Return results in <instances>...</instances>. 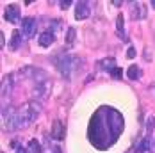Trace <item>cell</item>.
<instances>
[{
	"instance_id": "obj_20",
	"label": "cell",
	"mask_w": 155,
	"mask_h": 153,
	"mask_svg": "<svg viewBox=\"0 0 155 153\" xmlns=\"http://www.w3.org/2000/svg\"><path fill=\"white\" fill-rule=\"evenodd\" d=\"M50 153H61V148H59V146H52Z\"/></svg>"
},
{
	"instance_id": "obj_15",
	"label": "cell",
	"mask_w": 155,
	"mask_h": 153,
	"mask_svg": "<svg viewBox=\"0 0 155 153\" xmlns=\"http://www.w3.org/2000/svg\"><path fill=\"white\" fill-rule=\"evenodd\" d=\"M148 146H150V135H148V137H144L139 144L136 146V153H146Z\"/></svg>"
},
{
	"instance_id": "obj_9",
	"label": "cell",
	"mask_w": 155,
	"mask_h": 153,
	"mask_svg": "<svg viewBox=\"0 0 155 153\" xmlns=\"http://www.w3.org/2000/svg\"><path fill=\"white\" fill-rule=\"evenodd\" d=\"M112 68H116L114 57H105V59H102V61L96 62V70H98V71H110Z\"/></svg>"
},
{
	"instance_id": "obj_2",
	"label": "cell",
	"mask_w": 155,
	"mask_h": 153,
	"mask_svg": "<svg viewBox=\"0 0 155 153\" xmlns=\"http://www.w3.org/2000/svg\"><path fill=\"white\" fill-rule=\"evenodd\" d=\"M39 110L41 107L36 103V102H29V103H23L18 109H9L2 112V119H4V126L7 132H13L18 128H23V126H29L36 121V118L39 116Z\"/></svg>"
},
{
	"instance_id": "obj_14",
	"label": "cell",
	"mask_w": 155,
	"mask_h": 153,
	"mask_svg": "<svg viewBox=\"0 0 155 153\" xmlns=\"http://www.w3.org/2000/svg\"><path fill=\"white\" fill-rule=\"evenodd\" d=\"M116 31H118V34H120V37H121L123 41H127L125 25H123V15H118V18H116Z\"/></svg>"
},
{
	"instance_id": "obj_6",
	"label": "cell",
	"mask_w": 155,
	"mask_h": 153,
	"mask_svg": "<svg viewBox=\"0 0 155 153\" xmlns=\"http://www.w3.org/2000/svg\"><path fill=\"white\" fill-rule=\"evenodd\" d=\"M89 15H91L89 4L87 2H77V5H75V20L82 21V20L89 18Z\"/></svg>"
},
{
	"instance_id": "obj_12",
	"label": "cell",
	"mask_w": 155,
	"mask_h": 153,
	"mask_svg": "<svg viewBox=\"0 0 155 153\" xmlns=\"http://www.w3.org/2000/svg\"><path fill=\"white\" fill-rule=\"evenodd\" d=\"M23 151L25 153H41V144H39V141L31 139V141L27 142V146L23 148Z\"/></svg>"
},
{
	"instance_id": "obj_4",
	"label": "cell",
	"mask_w": 155,
	"mask_h": 153,
	"mask_svg": "<svg viewBox=\"0 0 155 153\" xmlns=\"http://www.w3.org/2000/svg\"><path fill=\"white\" fill-rule=\"evenodd\" d=\"M36 31H38V20L36 18L27 16V18L21 20V34H23V37H27V39L34 37Z\"/></svg>"
},
{
	"instance_id": "obj_21",
	"label": "cell",
	"mask_w": 155,
	"mask_h": 153,
	"mask_svg": "<svg viewBox=\"0 0 155 153\" xmlns=\"http://www.w3.org/2000/svg\"><path fill=\"white\" fill-rule=\"evenodd\" d=\"M152 7H153V9H155V0H153V2H152Z\"/></svg>"
},
{
	"instance_id": "obj_19",
	"label": "cell",
	"mask_w": 155,
	"mask_h": 153,
	"mask_svg": "<svg viewBox=\"0 0 155 153\" xmlns=\"http://www.w3.org/2000/svg\"><path fill=\"white\" fill-rule=\"evenodd\" d=\"M59 5H61V9H70V5H71V0H70V2H59Z\"/></svg>"
},
{
	"instance_id": "obj_13",
	"label": "cell",
	"mask_w": 155,
	"mask_h": 153,
	"mask_svg": "<svg viewBox=\"0 0 155 153\" xmlns=\"http://www.w3.org/2000/svg\"><path fill=\"white\" fill-rule=\"evenodd\" d=\"M127 76H128L130 80H139V78H141V70H139V66L132 64L130 68H127Z\"/></svg>"
},
{
	"instance_id": "obj_11",
	"label": "cell",
	"mask_w": 155,
	"mask_h": 153,
	"mask_svg": "<svg viewBox=\"0 0 155 153\" xmlns=\"http://www.w3.org/2000/svg\"><path fill=\"white\" fill-rule=\"evenodd\" d=\"M21 39H23V34H21V31H13L11 41H9V48H11V50H18V48H20V45H21Z\"/></svg>"
},
{
	"instance_id": "obj_5",
	"label": "cell",
	"mask_w": 155,
	"mask_h": 153,
	"mask_svg": "<svg viewBox=\"0 0 155 153\" xmlns=\"http://www.w3.org/2000/svg\"><path fill=\"white\" fill-rule=\"evenodd\" d=\"M4 18H5V21H9V23H18L20 21V18H21V13H20V7L16 5V4H11V5H7V9H5V13H4Z\"/></svg>"
},
{
	"instance_id": "obj_18",
	"label": "cell",
	"mask_w": 155,
	"mask_h": 153,
	"mask_svg": "<svg viewBox=\"0 0 155 153\" xmlns=\"http://www.w3.org/2000/svg\"><path fill=\"white\" fill-rule=\"evenodd\" d=\"M127 57H128V59H134V57H136V48H134V46H128V52H127Z\"/></svg>"
},
{
	"instance_id": "obj_8",
	"label": "cell",
	"mask_w": 155,
	"mask_h": 153,
	"mask_svg": "<svg viewBox=\"0 0 155 153\" xmlns=\"http://www.w3.org/2000/svg\"><path fill=\"white\" fill-rule=\"evenodd\" d=\"M130 18H132V20H143V18H146V9H144V5L139 4V2H134V4L130 5Z\"/></svg>"
},
{
	"instance_id": "obj_1",
	"label": "cell",
	"mask_w": 155,
	"mask_h": 153,
	"mask_svg": "<svg viewBox=\"0 0 155 153\" xmlns=\"http://www.w3.org/2000/svg\"><path fill=\"white\" fill-rule=\"evenodd\" d=\"M125 119L116 109L102 105L91 116L87 126V139L96 150H109L123 134Z\"/></svg>"
},
{
	"instance_id": "obj_16",
	"label": "cell",
	"mask_w": 155,
	"mask_h": 153,
	"mask_svg": "<svg viewBox=\"0 0 155 153\" xmlns=\"http://www.w3.org/2000/svg\"><path fill=\"white\" fill-rule=\"evenodd\" d=\"M66 43L70 46L75 43V29H73V27H70V31L66 32Z\"/></svg>"
},
{
	"instance_id": "obj_3",
	"label": "cell",
	"mask_w": 155,
	"mask_h": 153,
	"mask_svg": "<svg viewBox=\"0 0 155 153\" xmlns=\"http://www.w3.org/2000/svg\"><path fill=\"white\" fill-rule=\"evenodd\" d=\"M55 55V54H54ZM52 64H55V68L59 70V73H61L64 78H71L73 73L77 71L78 68H80V64L82 61L77 59L75 55H70V54H57L55 57H52L50 59Z\"/></svg>"
},
{
	"instance_id": "obj_17",
	"label": "cell",
	"mask_w": 155,
	"mask_h": 153,
	"mask_svg": "<svg viewBox=\"0 0 155 153\" xmlns=\"http://www.w3.org/2000/svg\"><path fill=\"white\" fill-rule=\"evenodd\" d=\"M109 73H110V76H114V78H116V80H120V78H121V76H123V70H121V68H118V66H116V68H112V70H110V71H109Z\"/></svg>"
},
{
	"instance_id": "obj_10",
	"label": "cell",
	"mask_w": 155,
	"mask_h": 153,
	"mask_svg": "<svg viewBox=\"0 0 155 153\" xmlns=\"http://www.w3.org/2000/svg\"><path fill=\"white\" fill-rule=\"evenodd\" d=\"M54 32L50 31H45L41 32V36H39V39H38V43H39V46H43V48H47V46H50L52 43H54Z\"/></svg>"
},
{
	"instance_id": "obj_7",
	"label": "cell",
	"mask_w": 155,
	"mask_h": 153,
	"mask_svg": "<svg viewBox=\"0 0 155 153\" xmlns=\"http://www.w3.org/2000/svg\"><path fill=\"white\" fill-rule=\"evenodd\" d=\"M52 137L55 139V141H62V139L66 137V126L59 119L54 121V125H52Z\"/></svg>"
}]
</instances>
